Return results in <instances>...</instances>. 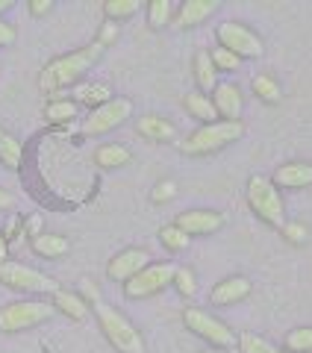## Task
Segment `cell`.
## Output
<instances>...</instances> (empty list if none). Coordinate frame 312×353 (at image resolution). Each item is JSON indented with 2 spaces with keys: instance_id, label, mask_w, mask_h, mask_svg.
Wrapping results in <instances>:
<instances>
[{
  "instance_id": "obj_1",
  "label": "cell",
  "mask_w": 312,
  "mask_h": 353,
  "mask_svg": "<svg viewBox=\"0 0 312 353\" xmlns=\"http://www.w3.org/2000/svg\"><path fill=\"white\" fill-rule=\"evenodd\" d=\"M106 48H100V44H88V48H80L74 53H65V57H57L53 62L44 65V71L39 77V85L41 92H62V88L74 85L86 71H92L97 59L104 57Z\"/></svg>"
},
{
  "instance_id": "obj_2",
  "label": "cell",
  "mask_w": 312,
  "mask_h": 353,
  "mask_svg": "<svg viewBox=\"0 0 312 353\" xmlns=\"http://www.w3.org/2000/svg\"><path fill=\"white\" fill-rule=\"evenodd\" d=\"M244 136L242 121H215V124H200L186 141H180V153L186 157H206L221 148L233 145Z\"/></svg>"
},
{
  "instance_id": "obj_3",
  "label": "cell",
  "mask_w": 312,
  "mask_h": 353,
  "mask_svg": "<svg viewBox=\"0 0 312 353\" xmlns=\"http://www.w3.org/2000/svg\"><path fill=\"white\" fill-rule=\"evenodd\" d=\"M95 315H97V324L100 330H104L106 341L113 345L118 353H144V339L136 327H133V321L127 315H121L115 306L109 303H95Z\"/></svg>"
},
{
  "instance_id": "obj_4",
  "label": "cell",
  "mask_w": 312,
  "mask_h": 353,
  "mask_svg": "<svg viewBox=\"0 0 312 353\" xmlns=\"http://www.w3.org/2000/svg\"><path fill=\"white\" fill-rule=\"evenodd\" d=\"M248 206L253 209V215L269 224L274 230H280L286 224V209H283V197L274 189V183L262 174H253L248 180Z\"/></svg>"
},
{
  "instance_id": "obj_5",
  "label": "cell",
  "mask_w": 312,
  "mask_h": 353,
  "mask_svg": "<svg viewBox=\"0 0 312 353\" xmlns=\"http://www.w3.org/2000/svg\"><path fill=\"white\" fill-rule=\"evenodd\" d=\"M57 315L53 303L44 301H15L0 309V333H24Z\"/></svg>"
},
{
  "instance_id": "obj_6",
  "label": "cell",
  "mask_w": 312,
  "mask_h": 353,
  "mask_svg": "<svg viewBox=\"0 0 312 353\" xmlns=\"http://www.w3.org/2000/svg\"><path fill=\"white\" fill-rule=\"evenodd\" d=\"M215 39L221 48L230 50L233 57H239V59H260L265 53L262 39L256 36L248 24H242V21H224V24H218Z\"/></svg>"
},
{
  "instance_id": "obj_7",
  "label": "cell",
  "mask_w": 312,
  "mask_h": 353,
  "mask_svg": "<svg viewBox=\"0 0 312 353\" xmlns=\"http://www.w3.org/2000/svg\"><path fill=\"white\" fill-rule=\"evenodd\" d=\"M0 283L12 292H24V294H53L59 289L57 280L41 274L30 265H21V262H3L0 265Z\"/></svg>"
},
{
  "instance_id": "obj_8",
  "label": "cell",
  "mask_w": 312,
  "mask_h": 353,
  "mask_svg": "<svg viewBox=\"0 0 312 353\" xmlns=\"http://www.w3.org/2000/svg\"><path fill=\"white\" fill-rule=\"evenodd\" d=\"M174 271H177V265L171 262H150L148 268H142L136 277H130L124 283V297L127 301H144V297L165 292L174 280Z\"/></svg>"
},
{
  "instance_id": "obj_9",
  "label": "cell",
  "mask_w": 312,
  "mask_h": 353,
  "mask_svg": "<svg viewBox=\"0 0 312 353\" xmlns=\"http://www.w3.org/2000/svg\"><path fill=\"white\" fill-rule=\"evenodd\" d=\"M183 324H186V330H192L195 336L209 341L213 347H233L236 345L233 330L224 321H218L215 315H209V312H204V309H197V306H186Z\"/></svg>"
},
{
  "instance_id": "obj_10",
  "label": "cell",
  "mask_w": 312,
  "mask_h": 353,
  "mask_svg": "<svg viewBox=\"0 0 312 353\" xmlns=\"http://www.w3.org/2000/svg\"><path fill=\"white\" fill-rule=\"evenodd\" d=\"M130 115H133V103L127 97H113L109 103L88 112V118L83 121V136H104L109 130H118L121 124H127Z\"/></svg>"
},
{
  "instance_id": "obj_11",
  "label": "cell",
  "mask_w": 312,
  "mask_h": 353,
  "mask_svg": "<svg viewBox=\"0 0 312 353\" xmlns=\"http://www.w3.org/2000/svg\"><path fill=\"white\" fill-rule=\"evenodd\" d=\"M177 230L192 239V236H213L224 227V215L215 212V209H188V212H180L174 221Z\"/></svg>"
},
{
  "instance_id": "obj_12",
  "label": "cell",
  "mask_w": 312,
  "mask_h": 353,
  "mask_svg": "<svg viewBox=\"0 0 312 353\" xmlns=\"http://www.w3.org/2000/svg\"><path fill=\"white\" fill-rule=\"evenodd\" d=\"M148 265H150V253L148 250L144 248H127V250H121V253H115V256L109 259L106 277L115 280V283H127L130 277H136L142 268H148Z\"/></svg>"
},
{
  "instance_id": "obj_13",
  "label": "cell",
  "mask_w": 312,
  "mask_h": 353,
  "mask_svg": "<svg viewBox=\"0 0 312 353\" xmlns=\"http://www.w3.org/2000/svg\"><path fill=\"white\" fill-rule=\"evenodd\" d=\"M221 9V0H186L180 9H174L171 27L174 30H192L197 24H204L209 15H215Z\"/></svg>"
},
{
  "instance_id": "obj_14",
  "label": "cell",
  "mask_w": 312,
  "mask_h": 353,
  "mask_svg": "<svg viewBox=\"0 0 312 353\" xmlns=\"http://www.w3.org/2000/svg\"><path fill=\"white\" fill-rule=\"evenodd\" d=\"M209 101L215 106V115L221 121H239L242 118V109H244V101H242V92L239 85L233 83H218L209 94Z\"/></svg>"
},
{
  "instance_id": "obj_15",
  "label": "cell",
  "mask_w": 312,
  "mask_h": 353,
  "mask_svg": "<svg viewBox=\"0 0 312 353\" xmlns=\"http://www.w3.org/2000/svg\"><path fill=\"white\" fill-rule=\"evenodd\" d=\"M248 294H251V280L236 274V277H224L221 283L213 285V292H209V303L213 306H233V303H242Z\"/></svg>"
},
{
  "instance_id": "obj_16",
  "label": "cell",
  "mask_w": 312,
  "mask_h": 353,
  "mask_svg": "<svg viewBox=\"0 0 312 353\" xmlns=\"http://www.w3.org/2000/svg\"><path fill=\"white\" fill-rule=\"evenodd\" d=\"M274 189H309L312 185V165L309 162H289V165H280L271 176Z\"/></svg>"
},
{
  "instance_id": "obj_17",
  "label": "cell",
  "mask_w": 312,
  "mask_h": 353,
  "mask_svg": "<svg viewBox=\"0 0 312 353\" xmlns=\"http://www.w3.org/2000/svg\"><path fill=\"white\" fill-rule=\"evenodd\" d=\"M30 248H32V253H39L44 259H59L68 253L71 245H68V239L59 233H39L36 239H30Z\"/></svg>"
},
{
  "instance_id": "obj_18",
  "label": "cell",
  "mask_w": 312,
  "mask_h": 353,
  "mask_svg": "<svg viewBox=\"0 0 312 353\" xmlns=\"http://www.w3.org/2000/svg\"><path fill=\"white\" fill-rule=\"evenodd\" d=\"M136 130H139V136L150 139V141H171L177 136V130H174L171 121H165L159 115H142Z\"/></svg>"
},
{
  "instance_id": "obj_19",
  "label": "cell",
  "mask_w": 312,
  "mask_h": 353,
  "mask_svg": "<svg viewBox=\"0 0 312 353\" xmlns=\"http://www.w3.org/2000/svg\"><path fill=\"white\" fill-rule=\"evenodd\" d=\"M53 309L62 312V315H68L71 321H83V318L88 315V303L83 301V297L74 294V292H65V289L53 292Z\"/></svg>"
},
{
  "instance_id": "obj_20",
  "label": "cell",
  "mask_w": 312,
  "mask_h": 353,
  "mask_svg": "<svg viewBox=\"0 0 312 353\" xmlns=\"http://www.w3.org/2000/svg\"><path fill=\"white\" fill-rule=\"evenodd\" d=\"M195 83L200 88V94H209L218 85V71H215L213 59H209V50L195 53Z\"/></svg>"
},
{
  "instance_id": "obj_21",
  "label": "cell",
  "mask_w": 312,
  "mask_h": 353,
  "mask_svg": "<svg viewBox=\"0 0 312 353\" xmlns=\"http://www.w3.org/2000/svg\"><path fill=\"white\" fill-rule=\"evenodd\" d=\"M186 109H188V115L197 118V121H204V124H215L218 115H215V106L213 101H209V94H200V92H192V94H186Z\"/></svg>"
},
{
  "instance_id": "obj_22",
  "label": "cell",
  "mask_w": 312,
  "mask_h": 353,
  "mask_svg": "<svg viewBox=\"0 0 312 353\" xmlns=\"http://www.w3.org/2000/svg\"><path fill=\"white\" fill-rule=\"evenodd\" d=\"M109 101H113V92H109V85H104V83L80 85V88L74 92V103H77V106L86 103V106L97 109V106H104V103H109Z\"/></svg>"
},
{
  "instance_id": "obj_23",
  "label": "cell",
  "mask_w": 312,
  "mask_h": 353,
  "mask_svg": "<svg viewBox=\"0 0 312 353\" xmlns=\"http://www.w3.org/2000/svg\"><path fill=\"white\" fill-rule=\"evenodd\" d=\"M130 159H133V153L124 145H104L95 153V162L100 168H124V165H130Z\"/></svg>"
},
{
  "instance_id": "obj_24",
  "label": "cell",
  "mask_w": 312,
  "mask_h": 353,
  "mask_svg": "<svg viewBox=\"0 0 312 353\" xmlns=\"http://www.w3.org/2000/svg\"><path fill=\"white\" fill-rule=\"evenodd\" d=\"M21 159H24V148H21V141L15 136H9V132H3V139H0V165L9 168V171H18Z\"/></svg>"
},
{
  "instance_id": "obj_25",
  "label": "cell",
  "mask_w": 312,
  "mask_h": 353,
  "mask_svg": "<svg viewBox=\"0 0 312 353\" xmlns=\"http://www.w3.org/2000/svg\"><path fill=\"white\" fill-rule=\"evenodd\" d=\"M77 106L74 101H68V97H59V101H50L48 106H44V118L50 121V124H71V121L77 118Z\"/></svg>"
},
{
  "instance_id": "obj_26",
  "label": "cell",
  "mask_w": 312,
  "mask_h": 353,
  "mask_svg": "<svg viewBox=\"0 0 312 353\" xmlns=\"http://www.w3.org/2000/svg\"><path fill=\"white\" fill-rule=\"evenodd\" d=\"M171 18H174V3L171 0H150L148 3V24H150V30L171 27Z\"/></svg>"
},
{
  "instance_id": "obj_27",
  "label": "cell",
  "mask_w": 312,
  "mask_h": 353,
  "mask_svg": "<svg viewBox=\"0 0 312 353\" xmlns=\"http://www.w3.org/2000/svg\"><path fill=\"white\" fill-rule=\"evenodd\" d=\"M253 94L260 97L262 103H280V85H277L274 77L269 74H260V77H253Z\"/></svg>"
},
{
  "instance_id": "obj_28",
  "label": "cell",
  "mask_w": 312,
  "mask_h": 353,
  "mask_svg": "<svg viewBox=\"0 0 312 353\" xmlns=\"http://www.w3.org/2000/svg\"><path fill=\"white\" fill-rule=\"evenodd\" d=\"M139 12V0H106L104 3V15L113 21V24H118V21L124 18H133Z\"/></svg>"
},
{
  "instance_id": "obj_29",
  "label": "cell",
  "mask_w": 312,
  "mask_h": 353,
  "mask_svg": "<svg viewBox=\"0 0 312 353\" xmlns=\"http://www.w3.org/2000/svg\"><path fill=\"white\" fill-rule=\"evenodd\" d=\"M159 241H162V248L171 250V253H180V250H186L188 245H192V239H188L183 230H177L174 224H168V227L159 230Z\"/></svg>"
},
{
  "instance_id": "obj_30",
  "label": "cell",
  "mask_w": 312,
  "mask_h": 353,
  "mask_svg": "<svg viewBox=\"0 0 312 353\" xmlns=\"http://www.w3.org/2000/svg\"><path fill=\"white\" fill-rule=\"evenodd\" d=\"M289 353H312V327H298L286 336Z\"/></svg>"
},
{
  "instance_id": "obj_31",
  "label": "cell",
  "mask_w": 312,
  "mask_h": 353,
  "mask_svg": "<svg viewBox=\"0 0 312 353\" xmlns=\"http://www.w3.org/2000/svg\"><path fill=\"white\" fill-rule=\"evenodd\" d=\"M236 341H239V350L242 353H280L274 345H269L262 336H253V333H242Z\"/></svg>"
},
{
  "instance_id": "obj_32",
  "label": "cell",
  "mask_w": 312,
  "mask_h": 353,
  "mask_svg": "<svg viewBox=\"0 0 312 353\" xmlns=\"http://www.w3.org/2000/svg\"><path fill=\"white\" fill-rule=\"evenodd\" d=\"M171 285H174V289L180 292L183 297H195V292H197L195 271H192V268H177V271H174V280H171Z\"/></svg>"
},
{
  "instance_id": "obj_33",
  "label": "cell",
  "mask_w": 312,
  "mask_h": 353,
  "mask_svg": "<svg viewBox=\"0 0 312 353\" xmlns=\"http://www.w3.org/2000/svg\"><path fill=\"white\" fill-rule=\"evenodd\" d=\"M209 59H213L215 71H239V68H242V59L233 57V53L224 50V48H215L213 53H209Z\"/></svg>"
},
{
  "instance_id": "obj_34",
  "label": "cell",
  "mask_w": 312,
  "mask_h": 353,
  "mask_svg": "<svg viewBox=\"0 0 312 353\" xmlns=\"http://www.w3.org/2000/svg\"><path fill=\"white\" fill-rule=\"evenodd\" d=\"M280 233L286 236L289 245H306L309 241V230L304 224H298V221H286V224L280 227Z\"/></svg>"
},
{
  "instance_id": "obj_35",
  "label": "cell",
  "mask_w": 312,
  "mask_h": 353,
  "mask_svg": "<svg viewBox=\"0 0 312 353\" xmlns=\"http://www.w3.org/2000/svg\"><path fill=\"white\" fill-rule=\"evenodd\" d=\"M177 197V183L174 180H162V183H156L153 185V192H150V201L159 206V203H168Z\"/></svg>"
},
{
  "instance_id": "obj_36",
  "label": "cell",
  "mask_w": 312,
  "mask_h": 353,
  "mask_svg": "<svg viewBox=\"0 0 312 353\" xmlns=\"http://www.w3.org/2000/svg\"><path fill=\"white\" fill-rule=\"evenodd\" d=\"M44 221H41V215L36 212V215H30L27 221H24V227H21V233H24V236H30V239H36L39 233H44Z\"/></svg>"
},
{
  "instance_id": "obj_37",
  "label": "cell",
  "mask_w": 312,
  "mask_h": 353,
  "mask_svg": "<svg viewBox=\"0 0 312 353\" xmlns=\"http://www.w3.org/2000/svg\"><path fill=\"white\" fill-rule=\"evenodd\" d=\"M118 39V24H113V21H106L104 27H100V36H97V44L100 48H106V44H113Z\"/></svg>"
},
{
  "instance_id": "obj_38",
  "label": "cell",
  "mask_w": 312,
  "mask_h": 353,
  "mask_svg": "<svg viewBox=\"0 0 312 353\" xmlns=\"http://www.w3.org/2000/svg\"><path fill=\"white\" fill-rule=\"evenodd\" d=\"M9 44H15V27L0 18V48H9Z\"/></svg>"
},
{
  "instance_id": "obj_39",
  "label": "cell",
  "mask_w": 312,
  "mask_h": 353,
  "mask_svg": "<svg viewBox=\"0 0 312 353\" xmlns=\"http://www.w3.org/2000/svg\"><path fill=\"white\" fill-rule=\"evenodd\" d=\"M21 227H24V221H21L18 215H12V218H9V224H6V230H3V233H0V236H3L6 241H12V239H18Z\"/></svg>"
},
{
  "instance_id": "obj_40",
  "label": "cell",
  "mask_w": 312,
  "mask_h": 353,
  "mask_svg": "<svg viewBox=\"0 0 312 353\" xmlns=\"http://www.w3.org/2000/svg\"><path fill=\"white\" fill-rule=\"evenodd\" d=\"M50 9H53V0H30V15H36V18L48 15Z\"/></svg>"
},
{
  "instance_id": "obj_41",
  "label": "cell",
  "mask_w": 312,
  "mask_h": 353,
  "mask_svg": "<svg viewBox=\"0 0 312 353\" xmlns=\"http://www.w3.org/2000/svg\"><path fill=\"white\" fill-rule=\"evenodd\" d=\"M83 301H100V294H97V285L92 280H83Z\"/></svg>"
},
{
  "instance_id": "obj_42",
  "label": "cell",
  "mask_w": 312,
  "mask_h": 353,
  "mask_svg": "<svg viewBox=\"0 0 312 353\" xmlns=\"http://www.w3.org/2000/svg\"><path fill=\"white\" fill-rule=\"evenodd\" d=\"M12 203H15V201H12V194H9V192H0V209H9Z\"/></svg>"
},
{
  "instance_id": "obj_43",
  "label": "cell",
  "mask_w": 312,
  "mask_h": 353,
  "mask_svg": "<svg viewBox=\"0 0 312 353\" xmlns=\"http://www.w3.org/2000/svg\"><path fill=\"white\" fill-rule=\"evenodd\" d=\"M3 262H6V239L0 236V265H3Z\"/></svg>"
},
{
  "instance_id": "obj_44",
  "label": "cell",
  "mask_w": 312,
  "mask_h": 353,
  "mask_svg": "<svg viewBox=\"0 0 312 353\" xmlns=\"http://www.w3.org/2000/svg\"><path fill=\"white\" fill-rule=\"evenodd\" d=\"M15 3H12V0H0V15H3V12H9V9H12Z\"/></svg>"
},
{
  "instance_id": "obj_45",
  "label": "cell",
  "mask_w": 312,
  "mask_h": 353,
  "mask_svg": "<svg viewBox=\"0 0 312 353\" xmlns=\"http://www.w3.org/2000/svg\"><path fill=\"white\" fill-rule=\"evenodd\" d=\"M204 353H215V350H204Z\"/></svg>"
},
{
  "instance_id": "obj_46",
  "label": "cell",
  "mask_w": 312,
  "mask_h": 353,
  "mask_svg": "<svg viewBox=\"0 0 312 353\" xmlns=\"http://www.w3.org/2000/svg\"><path fill=\"white\" fill-rule=\"evenodd\" d=\"M0 139H3V130H0Z\"/></svg>"
}]
</instances>
